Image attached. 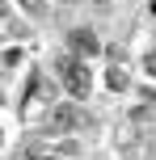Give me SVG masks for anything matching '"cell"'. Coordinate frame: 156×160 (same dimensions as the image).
Here are the masks:
<instances>
[{
  "label": "cell",
  "mask_w": 156,
  "mask_h": 160,
  "mask_svg": "<svg viewBox=\"0 0 156 160\" xmlns=\"http://www.w3.org/2000/svg\"><path fill=\"white\" fill-rule=\"evenodd\" d=\"M55 76H59V84H63V93L72 97V101H84V97L93 93V72H89V59L72 55V51L55 59Z\"/></svg>",
  "instance_id": "6da1fadb"
},
{
  "label": "cell",
  "mask_w": 156,
  "mask_h": 160,
  "mask_svg": "<svg viewBox=\"0 0 156 160\" xmlns=\"http://www.w3.org/2000/svg\"><path fill=\"white\" fill-rule=\"evenodd\" d=\"M68 51L80 55V59H97V55H101L97 30H93V25H72V30H68Z\"/></svg>",
  "instance_id": "7a4b0ae2"
},
{
  "label": "cell",
  "mask_w": 156,
  "mask_h": 160,
  "mask_svg": "<svg viewBox=\"0 0 156 160\" xmlns=\"http://www.w3.org/2000/svg\"><path fill=\"white\" fill-rule=\"evenodd\" d=\"M76 105H80V101H72V97H68V101H59L55 110L47 114L51 135H68V131H76V127H80V110H76Z\"/></svg>",
  "instance_id": "3957f363"
},
{
  "label": "cell",
  "mask_w": 156,
  "mask_h": 160,
  "mask_svg": "<svg viewBox=\"0 0 156 160\" xmlns=\"http://www.w3.org/2000/svg\"><path fill=\"white\" fill-rule=\"evenodd\" d=\"M106 84H110V88H114V93H127V88H131V76H127V72H123V68H118V63H114V68H110V72H106Z\"/></svg>",
  "instance_id": "277c9868"
},
{
  "label": "cell",
  "mask_w": 156,
  "mask_h": 160,
  "mask_svg": "<svg viewBox=\"0 0 156 160\" xmlns=\"http://www.w3.org/2000/svg\"><path fill=\"white\" fill-rule=\"evenodd\" d=\"M148 13H152V17H156V0H152V4H148Z\"/></svg>",
  "instance_id": "5b68a950"
}]
</instances>
